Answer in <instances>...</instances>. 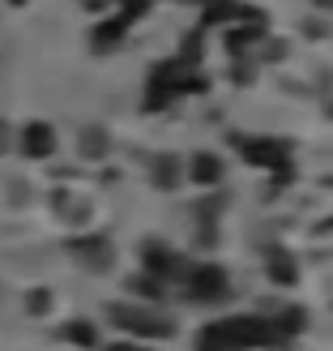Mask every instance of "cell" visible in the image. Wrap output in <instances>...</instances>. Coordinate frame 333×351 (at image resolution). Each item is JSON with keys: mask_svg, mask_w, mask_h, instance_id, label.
I'll return each instance as SVG.
<instances>
[{"mask_svg": "<svg viewBox=\"0 0 333 351\" xmlns=\"http://www.w3.org/2000/svg\"><path fill=\"white\" fill-rule=\"evenodd\" d=\"M60 339H64L68 347H98V326L85 322V317H77V322H68V326L60 330Z\"/></svg>", "mask_w": 333, "mask_h": 351, "instance_id": "obj_13", "label": "cell"}, {"mask_svg": "<svg viewBox=\"0 0 333 351\" xmlns=\"http://www.w3.org/2000/svg\"><path fill=\"white\" fill-rule=\"evenodd\" d=\"M269 278H274L278 287H291L295 278H299V261H295L287 249H274L269 253Z\"/></svg>", "mask_w": 333, "mask_h": 351, "instance_id": "obj_12", "label": "cell"}, {"mask_svg": "<svg viewBox=\"0 0 333 351\" xmlns=\"http://www.w3.org/2000/svg\"><path fill=\"white\" fill-rule=\"evenodd\" d=\"M184 180H188V176H184V159H175V154H159V159L150 163V184L154 189L171 193V189H180Z\"/></svg>", "mask_w": 333, "mask_h": 351, "instance_id": "obj_9", "label": "cell"}, {"mask_svg": "<svg viewBox=\"0 0 333 351\" xmlns=\"http://www.w3.org/2000/svg\"><path fill=\"white\" fill-rule=\"evenodd\" d=\"M107 322L129 330L137 339H171L175 335V322L159 317V313L146 308V304H107Z\"/></svg>", "mask_w": 333, "mask_h": 351, "instance_id": "obj_2", "label": "cell"}, {"mask_svg": "<svg viewBox=\"0 0 333 351\" xmlns=\"http://www.w3.org/2000/svg\"><path fill=\"white\" fill-rule=\"evenodd\" d=\"M184 291H188V300H197V304H218V300L231 295V283H226L222 266H188Z\"/></svg>", "mask_w": 333, "mask_h": 351, "instance_id": "obj_3", "label": "cell"}, {"mask_svg": "<svg viewBox=\"0 0 333 351\" xmlns=\"http://www.w3.org/2000/svg\"><path fill=\"white\" fill-rule=\"evenodd\" d=\"M9 5H13V9H22V5H30V0H9Z\"/></svg>", "mask_w": 333, "mask_h": 351, "instance_id": "obj_19", "label": "cell"}, {"mask_svg": "<svg viewBox=\"0 0 333 351\" xmlns=\"http://www.w3.org/2000/svg\"><path fill=\"white\" fill-rule=\"evenodd\" d=\"M9 137H13V133H9V125H5V120H0V154L9 150Z\"/></svg>", "mask_w": 333, "mask_h": 351, "instance_id": "obj_18", "label": "cell"}, {"mask_svg": "<svg viewBox=\"0 0 333 351\" xmlns=\"http://www.w3.org/2000/svg\"><path fill=\"white\" fill-rule=\"evenodd\" d=\"M103 351H150V347H142V343H107Z\"/></svg>", "mask_w": 333, "mask_h": 351, "instance_id": "obj_17", "label": "cell"}, {"mask_svg": "<svg viewBox=\"0 0 333 351\" xmlns=\"http://www.w3.org/2000/svg\"><path fill=\"white\" fill-rule=\"evenodd\" d=\"M133 295H146V300H163V283L159 278H150V274H142V278H133Z\"/></svg>", "mask_w": 333, "mask_h": 351, "instance_id": "obj_14", "label": "cell"}, {"mask_svg": "<svg viewBox=\"0 0 333 351\" xmlns=\"http://www.w3.org/2000/svg\"><path fill=\"white\" fill-rule=\"evenodd\" d=\"M68 249H73V257L81 261V266L85 270H107L111 266V244L107 240H103V236H77L73 244H68Z\"/></svg>", "mask_w": 333, "mask_h": 351, "instance_id": "obj_8", "label": "cell"}, {"mask_svg": "<svg viewBox=\"0 0 333 351\" xmlns=\"http://www.w3.org/2000/svg\"><path fill=\"white\" fill-rule=\"evenodd\" d=\"M265 343H278L274 326L265 317H222V322H209L197 335L201 351H248Z\"/></svg>", "mask_w": 333, "mask_h": 351, "instance_id": "obj_1", "label": "cell"}, {"mask_svg": "<svg viewBox=\"0 0 333 351\" xmlns=\"http://www.w3.org/2000/svg\"><path fill=\"white\" fill-rule=\"evenodd\" d=\"M142 266L150 278H159V283H180V274H188V261L167 249L163 240H146V249H142Z\"/></svg>", "mask_w": 333, "mask_h": 351, "instance_id": "obj_5", "label": "cell"}, {"mask_svg": "<svg viewBox=\"0 0 333 351\" xmlns=\"http://www.w3.org/2000/svg\"><path fill=\"white\" fill-rule=\"evenodd\" d=\"M107 150H111L107 129H98V125L81 129V137H77V154H81V159H107Z\"/></svg>", "mask_w": 333, "mask_h": 351, "instance_id": "obj_11", "label": "cell"}, {"mask_svg": "<svg viewBox=\"0 0 333 351\" xmlns=\"http://www.w3.org/2000/svg\"><path fill=\"white\" fill-rule=\"evenodd\" d=\"M329 116H333V103H329Z\"/></svg>", "mask_w": 333, "mask_h": 351, "instance_id": "obj_20", "label": "cell"}, {"mask_svg": "<svg viewBox=\"0 0 333 351\" xmlns=\"http://www.w3.org/2000/svg\"><path fill=\"white\" fill-rule=\"evenodd\" d=\"M47 308H51V291L39 287V291H30V295H26V313H30V317H43Z\"/></svg>", "mask_w": 333, "mask_h": 351, "instance_id": "obj_15", "label": "cell"}, {"mask_svg": "<svg viewBox=\"0 0 333 351\" xmlns=\"http://www.w3.org/2000/svg\"><path fill=\"white\" fill-rule=\"evenodd\" d=\"M184 176L192 184H205V189H214V184H222V176H226V163H222V154H214V150H197L192 159L184 163Z\"/></svg>", "mask_w": 333, "mask_h": 351, "instance_id": "obj_7", "label": "cell"}, {"mask_svg": "<svg viewBox=\"0 0 333 351\" xmlns=\"http://www.w3.org/2000/svg\"><path fill=\"white\" fill-rule=\"evenodd\" d=\"M56 129L47 125V120H30V125L17 133V150L26 154V159H51L56 154Z\"/></svg>", "mask_w": 333, "mask_h": 351, "instance_id": "obj_6", "label": "cell"}, {"mask_svg": "<svg viewBox=\"0 0 333 351\" xmlns=\"http://www.w3.org/2000/svg\"><path fill=\"white\" fill-rule=\"evenodd\" d=\"M124 34H129V22H124V17H107V22H98L94 26V34H90V39H94V51H111V47H120V43H124Z\"/></svg>", "mask_w": 333, "mask_h": 351, "instance_id": "obj_10", "label": "cell"}, {"mask_svg": "<svg viewBox=\"0 0 333 351\" xmlns=\"http://www.w3.org/2000/svg\"><path fill=\"white\" fill-rule=\"evenodd\" d=\"M329 9H333V0H329Z\"/></svg>", "mask_w": 333, "mask_h": 351, "instance_id": "obj_21", "label": "cell"}, {"mask_svg": "<svg viewBox=\"0 0 333 351\" xmlns=\"http://www.w3.org/2000/svg\"><path fill=\"white\" fill-rule=\"evenodd\" d=\"M81 5H85V9H90V13H107V9L116 5V0H81Z\"/></svg>", "mask_w": 333, "mask_h": 351, "instance_id": "obj_16", "label": "cell"}, {"mask_svg": "<svg viewBox=\"0 0 333 351\" xmlns=\"http://www.w3.org/2000/svg\"><path fill=\"white\" fill-rule=\"evenodd\" d=\"M205 5H209V0H205Z\"/></svg>", "mask_w": 333, "mask_h": 351, "instance_id": "obj_22", "label": "cell"}, {"mask_svg": "<svg viewBox=\"0 0 333 351\" xmlns=\"http://www.w3.org/2000/svg\"><path fill=\"white\" fill-rule=\"evenodd\" d=\"M239 154L278 176L291 171V142H282V137H239Z\"/></svg>", "mask_w": 333, "mask_h": 351, "instance_id": "obj_4", "label": "cell"}]
</instances>
